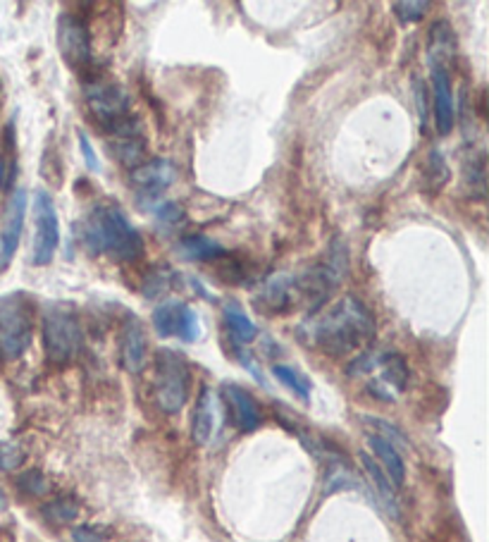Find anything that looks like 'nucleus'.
<instances>
[{"instance_id":"nucleus-21","label":"nucleus","mask_w":489,"mask_h":542,"mask_svg":"<svg viewBox=\"0 0 489 542\" xmlns=\"http://www.w3.org/2000/svg\"><path fill=\"white\" fill-rule=\"evenodd\" d=\"M361 464H363L365 473H368V478L372 480V486H375L377 495H380V497H382L389 506H394V511H396L394 486H392V480L387 478V473L380 468V464H377V461L372 459L368 452H363V455H361Z\"/></svg>"},{"instance_id":"nucleus-4","label":"nucleus","mask_w":489,"mask_h":542,"mask_svg":"<svg viewBox=\"0 0 489 542\" xmlns=\"http://www.w3.org/2000/svg\"><path fill=\"white\" fill-rule=\"evenodd\" d=\"M41 334H44L46 356L56 366L72 363L79 349H82V325H79V318L67 303H48L46 306Z\"/></svg>"},{"instance_id":"nucleus-11","label":"nucleus","mask_w":489,"mask_h":542,"mask_svg":"<svg viewBox=\"0 0 489 542\" xmlns=\"http://www.w3.org/2000/svg\"><path fill=\"white\" fill-rule=\"evenodd\" d=\"M26 218V191H15L10 203H7L5 218L0 225V272L7 271V265L13 263L15 253H17L19 240H22V230H25Z\"/></svg>"},{"instance_id":"nucleus-32","label":"nucleus","mask_w":489,"mask_h":542,"mask_svg":"<svg viewBox=\"0 0 489 542\" xmlns=\"http://www.w3.org/2000/svg\"><path fill=\"white\" fill-rule=\"evenodd\" d=\"M3 182H5V165L0 163V189H3Z\"/></svg>"},{"instance_id":"nucleus-22","label":"nucleus","mask_w":489,"mask_h":542,"mask_svg":"<svg viewBox=\"0 0 489 542\" xmlns=\"http://www.w3.org/2000/svg\"><path fill=\"white\" fill-rule=\"evenodd\" d=\"M272 375H275L284 387H289V390L294 392L301 402H311V390H313V385H311V380H308L303 373L289 366H272Z\"/></svg>"},{"instance_id":"nucleus-12","label":"nucleus","mask_w":489,"mask_h":542,"mask_svg":"<svg viewBox=\"0 0 489 542\" xmlns=\"http://www.w3.org/2000/svg\"><path fill=\"white\" fill-rule=\"evenodd\" d=\"M371 368H377V383H371V392L380 399H394L399 392L408 385V366L399 353H382V356H368Z\"/></svg>"},{"instance_id":"nucleus-15","label":"nucleus","mask_w":489,"mask_h":542,"mask_svg":"<svg viewBox=\"0 0 489 542\" xmlns=\"http://www.w3.org/2000/svg\"><path fill=\"white\" fill-rule=\"evenodd\" d=\"M146 352H148V340H146L144 322L137 315H129L122 328V340H119V353H122V366L129 373H141L146 366Z\"/></svg>"},{"instance_id":"nucleus-5","label":"nucleus","mask_w":489,"mask_h":542,"mask_svg":"<svg viewBox=\"0 0 489 542\" xmlns=\"http://www.w3.org/2000/svg\"><path fill=\"white\" fill-rule=\"evenodd\" d=\"M34 337V302L25 291L0 297V356L19 359Z\"/></svg>"},{"instance_id":"nucleus-24","label":"nucleus","mask_w":489,"mask_h":542,"mask_svg":"<svg viewBox=\"0 0 489 542\" xmlns=\"http://www.w3.org/2000/svg\"><path fill=\"white\" fill-rule=\"evenodd\" d=\"M44 514L53 524H67V521H72V518L79 514V509H76L75 502H69V499H56V502H51V505L46 506Z\"/></svg>"},{"instance_id":"nucleus-25","label":"nucleus","mask_w":489,"mask_h":542,"mask_svg":"<svg viewBox=\"0 0 489 542\" xmlns=\"http://www.w3.org/2000/svg\"><path fill=\"white\" fill-rule=\"evenodd\" d=\"M17 487L26 495H32V497H38V495H46L51 486H48V480L41 471H26L17 478Z\"/></svg>"},{"instance_id":"nucleus-23","label":"nucleus","mask_w":489,"mask_h":542,"mask_svg":"<svg viewBox=\"0 0 489 542\" xmlns=\"http://www.w3.org/2000/svg\"><path fill=\"white\" fill-rule=\"evenodd\" d=\"M392 10L399 17V22L411 25V22H421L425 17V13L430 10V3H425V0H413V3L411 0H399V3L392 5Z\"/></svg>"},{"instance_id":"nucleus-19","label":"nucleus","mask_w":489,"mask_h":542,"mask_svg":"<svg viewBox=\"0 0 489 542\" xmlns=\"http://www.w3.org/2000/svg\"><path fill=\"white\" fill-rule=\"evenodd\" d=\"M225 325L227 334L232 337V342L239 344V347H246V344H251V342L256 340V325H253L251 318H249L237 303H227L225 306Z\"/></svg>"},{"instance_id":"nucleus-9","label":"nucleus","mask_w":489,"mask_h":542,"mask_svg":"<svg viewBox=\"0 0 489 542\" xmlns=\"http://www.w3.org/2000/svg\"><path fill=\"white\" fill-rule=\"evenodd\" d=\"M153 328L160 337H177L182 342H196L201 334L199 315L184 302L168 299L153 311Z\"/></svg>"},{"instance_id":"nucleus-10","label":"nucleus","mask_w":489,"mask_h":542,"mask_svg":"<svg viewBox=\"0 0 489 542\" xmlns=\"http://www.w3.org/2000/svg\"><path fill=\"white\" fill-rule=\"evenodd\" d=\"M175 168L169 160H163V158H151V160H144L138 163L134 170H129V179H132L134 189H137L138 201L141 206L144 203H153L160 199L169 184L175 182Z\"/></svg>"},{"instance_id":"nucleus-14","label":"nucleus","mask_w":489,"mask_h":542,"mask_svg":"<svg viewBox=\"0 0 489 542\" xmlns=\"http://www.w3.org/2000/svg\"><path fill=\"white\" fill-rule=\"evenodd\" d=\"M433 94H434V125L442 137L453 129L456 122V106H453L452 77L444 65H433Z\"/></svg>"},{"instance_id":"nucleus-17","label":"nucleus","mask_w":489,"mask_h":542,"mask_svg":"<svg viewBox=\"0 0 489 542\" xmlns=\"http://www.w3.org/2000/svg\"><path fill=\"white\" fill-rule=\"evenodd\" d=\"M368 447L372 452V459H377L380 468L387 473V478L392 480V486L402 487L406 480V464L402 459V452L392 445V442L382 440L377 435H368Z\"/></svg>"},{"instance_id":"nucleus-6","label":"nucleus","mask_w":489,"mask_h":542,"mask_svg":"<svg viewBox=\"0 0 489 542\" xmlns=\"http://www.w3.org/2000/svg\"><path fill=\"white\" fill-rule=\"evenodd\" d=\"M191 392V371L182 353L160 349L156 353V402L165 414H179Z\"/></svg>"},{"instance_id":"nucleus-20","label":"nucleus","mask_w":489,"mask_h":542,"mask_svg":"<svg viewBox=\"0 0 489 542\" xmlns=\"http://www.w3.org/2000/svg\"><path fill=\"white\" fill-rule=\"evenodd\" d=\"M179 253H182L187 261H215L225 256V246H219L218 241L208 240L203 234H191V237H184L182 244H179Z\"/></svg>"},{"instance_id":"nucleus-18","label":"nucleus","mask_w":489,"mask_h":542,"mask_svg":"<svg viewBox=\"0 0 489 542\" xmlns=\"http://www.w3.org/2000/svg\"><path fill=\"white\" fill-rule=\"evenodd\" d=\"M215 430V402L210 387H203L199 394V402L194 406V416H191V437L196 445H208L213 437Z\"/></svg>"},{"instance_id":"nucleus-8","label":"nucleus","mask_w":489,"mask_h":542,"mask_svg":"<svg viewBox=\"0 0 489 542\" xmlns=\"http://www.w3.org/2000/svg\"><path fill=\"white\" fill-rule=\"evenodd\" d=\"M57 51L65 65L75 72L88 70L91 65V34L76 15H63L57 19Z\"/></svg>"},{"instance_id":"nucleus-27","label":"nucleus","mask_w":489,"mask_h":542,"mask_svg":"<svg viewBox=\"0 0 489 542\" xmlns=\"http://www.w3.org/2000/svg\"><path fill=\"white\" fill-rule=\"evenodd\" d=\"M25 464V452L13 442H0V468L3 471H15Z\"/></svg>"},{"instance_id":"nucleus-30","label":"nucleus","mask_w":489,"mask_h":542,"mask_svg":"<svg viewBox=\"0 0 489 542\" xmlns=\"http://www.w3.org/2000/svg\"><path fill=\"white\" fill-rule=\"evenodd\" d=\"M72 540L75 542H106L107 536L106 530L98 528V526H79L72 533Z\"/></svg>"},{"instance_id":"nucleus-29","label":"nucleus","mask_w":489,"mask_h":542,"mask_svg":"<svg viewBox=\"0 0 489 542\" xmlns=\"http://www.w3.org/2000/svg\"><path fill=\"white\" fill-rule=\"evenodd\" d=\"M76 139H79V148H82V156L84 160H87V168L91 172H101V160H98V156H96L94 146H91V141H88L87 132H76Z\"/></svg>"},{"instance_id":"nucleus-16","label":"nucleus","mask_w":489,"mask_h":542,"mask_svg":"<svg viewBox=\"0 0 489 542\" xmlns=\"http://www.w3.org/2000/svg\"><path fill=\"white\" fill-rule=\"evenodd\" d=\"M294 303H299L296 294V282L287 275H275L263 284V290L258 294L256 306L270 313H287Z\"/></svg>"},{"instance_id":"nucleus-3","label":"nucleus","mask_w":489,"mask_h":542,"mask_svg":"<svg viewBox=\"0 0 489 542\" xmlns=\"http://www.w3.org/2000/svg\"><path fill=\"white\" fill-rule=\"evenodd\" d=\"M84 98L94 122L110 134V139L117 137H144L141 120L132 113L129 96L122 87L106 79H91L84 88Z\"/></svg>"},{"instance_id":"nucleus-33","label":"nucleus","mask_w":489,"mask_h":542,"mask_svg":"<svg viewBox=\"0 0 489 542\" xmlns=\"http://www.w3.org/2000/svg\"><path fill=\"white\" fill-rule=\"evenodd\" d=\"M5 506V495H3V490H0V509Z\"/></svg>"},{"instance_id":"nucleus-31","label":"nucleus","mask_w":489,"mask_h":542,"mask_svg":"<svg viewBox=\"0 0 489 542\" xmlns=\"http://www.w3.org/2000/svg\"><path fill=\"white\" fill-rule=\"evenodd\" d=\"M415 87H418V88H415V94H418V113H421L423 122H425V110H427V107H425V91H423L421 82L415 84Z\"/></svg>"},{"instance_id":"nucleus-13","label":"nucleus","mask_w":489,"mask_h":542,"mask_svg":"<svg viewBox=\"0 0 489 542\" xmlns=\"http://www.w3.org/2000/svg\"><path fill=\"white\" fill-rule=\"evenodd\" d=\"M219 392H222V399H225L234 425L241 433H253L260 425V406H258L251 392L244 390L241 385H234V383H225Z\"/></svg>"},{"instance_id":"nucleus-1","label":"nucleus","mask_w":489,"mask_h":542,"mask_svg":"<svg viewBox=\"0 0 489 542\" xmlns=\"http://www.w3.org/2000/svg\"><path fill=\"white\" fill-rule=\"evenodd\" d=\"M303 332H308L315 349L339 359L361 352L372 340L375 318L361 299L344 297L327 313L318 315L313 322H306Z\"/></svg>"},{"instance_id":"nucleus-28","label":"nucleus","mask_w":489,"mask_h":542,"mask_svg":"<svg viewBox=\"0 0 489 542\" xmlns=\"http://www.w3.org/2000/svg\"><path fill=\"white\" fill-rule=\"evenodd\" d=\"M156 218L160 225H165L168 230H175L177 225H182L184 220V213L182 209L177 206V203H160L156 210Z\"/></svg>"},{"instance_id":"nucleus-2","label":"nucleus","mask_w":489,"mask_h":542,"mask_svg":"<svg viewBox=\"0 0 489 542\" xmlns=\"http://www.w3.org/2000/svg\"><path fill=\"white\" fill-rule=\"evenodd\" d=\"M79 240L87 253L113 263H132L146 253L141 234L115 201L96 203L88 210L79 225Z\"/></svg>"},{"instance_id":"nucleus-7","label":"nucleus","mask_w":489,"mask_h":542,"mask_svg":"<svg viewBox=\"0 0 489 542\" xmlns=\"http://www.w3.org/2000/svg\"><path fill=\"white\" fill-rule=\"evenodd\" d=\"M32 218V263L48 265L56 259L57 246H60V218H57L56 203H53V196L48 191H34Z\"/></svg>"},{"instance_id":"nucleus-26","label":"nucleus","mask_w":489,"mask_h":542,"mask_svg":"<svg viewBox=\"0 0 489 542\" xmlns=\"http://www.w3.org/2000/svg\"><path fill=\"white\" fill-rule=\"evenodd\" d=\"M363 421L371 423L372 428H375L377 437H382V440L392 442L396 449H399V445H406V437H403V433L399 428H394L392 423L382 421V418H372V416H365Z\"/></svg>"}]
</instances>
